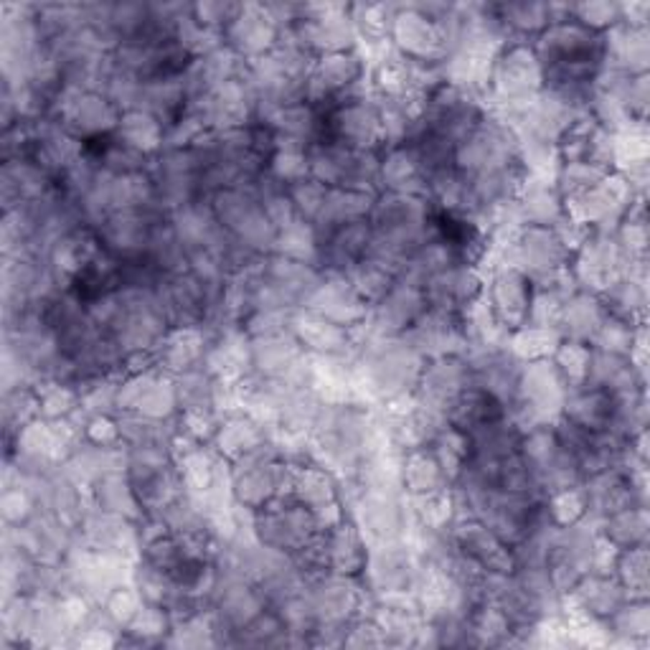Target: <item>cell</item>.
I'll list each match as a JSON object with an SVG mask.
<instances>
[{
    "instance_id": "6da1fadb",
    "label": "cell",
    "mask_w": 650,
    "mask_h": 650,
    "mask_svg": "<svg viewBox=\"0 0 650 650\" xmlns=\"http://www.w3.org/2000/svg\"><path fill=\"white\" fill-rule=\"evenodd\" d=\"M409 465H414V468H427V483H412L409 488L412 491H417L422 496H429V493H437L440 488H437V483L442 478H447L445 473H442L440 462L435 455H427V453H414L412 458H409ZM404 473H417V470H412V468H404ZM417 476H424V470H420Z\"/></svg>"
}]
</instances>
